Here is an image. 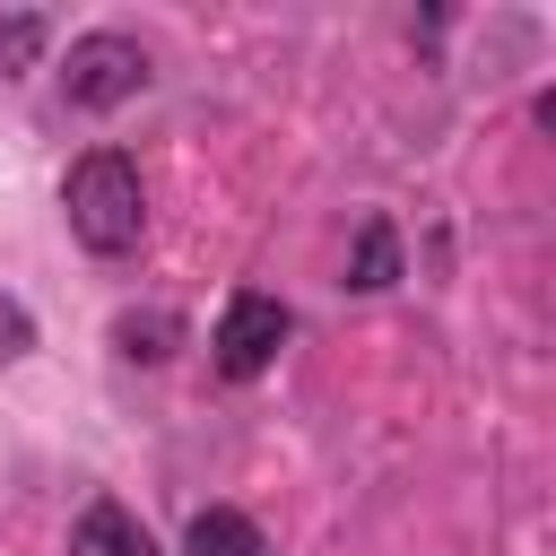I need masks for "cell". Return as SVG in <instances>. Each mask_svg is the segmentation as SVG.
Returning <instances> with one entry per match:
<instances>
[{
	"label": "cell",
	"mask_w": 556,
	"mask_h": 556,
	"mask_svg": "<svg viewBox=\"0 0 556 556\" xmlns=\"http://www.w3.org/2000/svg\"><path fill=\"white\" fill-rule=\"evenodd\" d=\"M70 556H156V539H148V521H139L130 504L96 495V504L78 513V530H70Z\"/></svg>",
	"instance_id": "cell-4"
},
{
	"label": "cell",
	"mask_w": 556,
	"mask_h": 556,
	"mask_svg": "<svg viewBox=\"0 0 556 556\" xmlns=\"http://www.w3.org/2000/svg\"><path fill=\"white\" fill-rule=\"evenodd\" d=\"M113 339H122V356H148V365H156V356H165V339H174V321H165V313H148V321H139V313H122V330H113Z\"/></svg>",
	"instance_id": "cell-8"
},
{
	"label": "cell",
	"mask_w": 556,
	"mask_h": 556,
	"mask_svg": "<svg viewBox=\"0 0 556 556\" xmlns=\"http://www.w3.org/2000/svg\"><path fill=\"white\" fill-rule=\"evenodd\" d=\"M400 278V235H391V217H365L356 226V252H348V287L356 295H382Z\"/></svg>",
	"instance_id": "cell-6"
},
{
	"label": "cell",
	"mask_w": 556,
	"mask_h": 556,
	"mask_svg": "<svg viewBox=\"0 0 556 556\" xmlns=\"http://www.w3.org/2000/svg\"><path fill=\"white\" fill-rule=\"evenodd\" d=\"M61 208H70V235L96 261L139 252V235H148V191H139V165L122 148H87L70 165V182H61Z\"/></svg>",
	"instance_id": "cell-1"
},
{
	"label": "cell",
	"mask_w": 556,
	"mask_h": 556,
	"mask_svg": "<svg viewBox=\"0 0 556 556\" xmlns=\"http://www.w3.org/2000/svg\"><path fill=\"white\" fill-rule=\"evenodd\" d=\"M287 330H295V313H287L278 295L243 287V295H226V313H217V339H208V356H217V374H226V382H261V374L278 365Z\"/></svg>",
	"instance_id": "cell-3"
},
{
	"label": "cell",
	"mask_w": 556,
	"mask_h": 556,
	"mask_svg": "<svg viewBox=\"0 0 556 556\" xmlns=\"http://www.w3.org/2000/svg\"><path fill=\"white\" fill-rule=\"evenodd\" d=\"M43 43H52L43 9H9V17H0V78H26V70L43 61Z\"/></svg>",
	"instance_id": "cell-7"
},
{
	"label": "cell",
	"mask_w": 556,
	"mask_h": 556,
	"mask_svg": "<svg viewBox=\"0 0 556 556\" xmlns=\"http://www.w3.org/2000/svg\"><path fill=\"white\" fill-rule=\"evenodd\" d=\"M17 356H35V313L0 287V365H17Z\"/></svg>",
	"instance_id": "cell-9"
},
{
	"label": "cell",
	"mask_w": 556,
	"mask_h": 556,
	"mask_svg": "<svg viewBox=\"0 0 556 556\" xmlns=\"http://www.w3.org/2000/svg\"><path fill=\"white\" fill-rule=\"evenodd\" d=\"M148 78H156L148 43H139V35H113V26H96V35H78V43H70V61H61V104H70V113H113V104H130Z\"/></svg>",
	"instance_id": "cell-2"
},
{
	"label": "cell",
	"mask_w": 556,
	"mask_h": 556,
	"mask_svg": "<svg viewBox=\"0 0 556 556\" xmlns=\"http://www.w3.org/2000/svg\"><path fill=\"white\" fill-rule=\"evenodd\" d=\"M182 556H269V539H261V521H243L235 504H208V513H191Z\"/></svg>",
	"instance_id": "cell-5"
}]
</instances>
